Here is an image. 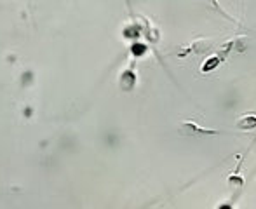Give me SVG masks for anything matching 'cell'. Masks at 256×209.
I'll return each mask as SVG.
<instances>
[{
  "label": "cell",
  "mask_w": 256,
  "mask_h": 209,
  "mask_svg": "<svg viewBox=\"0 0 256 209\" xmlns=\"http://www.w3.org/2000/svg\"><path fill=\"white\" fill-rule=\"evenodd\" d=\"M180 132H182V134H186V136H214V134H222V131H218V129L202 128V126H197L196 122H192V120L183 122Z\"/></svg>",
  "instance_id": "obj_1"
},
{
  "label": "cell",
  "mask_w": 256,
  "mask_h": 209,
  "mask_svg": "<svg viewBox=\"0 0 256 209\" xmlns=\"http://www.w3.org/2000/svg\"><path fill=\"white\" fill-rule=\"evenodd\" d=\"M138 82V75H136V70H134V64H131L129 68H126L124 72L120 74L118 77V86H120L122 91H132Z\"/></svg>",
  "instance_id": "obj_2"
},
{
  "label": "cell",
  "mask_w": 256,
  "mask_h": 209,
  "mask_svg": "<svg viewBox=\"0 0 256 209\" xmlns=\"http://www.w3.org/2000/svg\"><path fill=\"white\" fill-rule=\"evenodd\" d=\"M142 35H143V26H142V23H138V21H132V23L126 24L124 30H122V37H124L126 40H131V42H136Z\"/></svg>",
  "instance_id": "obj_3"
},
{
  "label": "cell",
  "mask_w": 256,
  "mask_h": 209,
  "mask_svg": "<svg viewBox=\"0 0 256 209\" xmlns=\"http://www.w3.org/2000/svg\"><path fill=\"white\" fill-rule=\"evenodd\" d=\"M146 52H148V44H145V42H142V40L131 42V46H129V54H131L134 60L145 58Z\"/></svg>",
  "instance_id": "obj_4"
},
{
  "label": "cell",
  "mask_w": 256,
  "mask_h": 209,
  "mask_svg": "<svg viewBox=\"0 0 256 209\" xmlns=\"http://www.w3.org/2000/svg\"><path fill=\"white\" fill-rule=\"evenodd\" d=\"M222 61H223V60L218 56V52H216V54H211V56H209L208 60L204 61L202 66H200V72H202V74H209V72L216 70V68H218L220 64H222Z\"/></svg>",
  "instance_id": "obj_5"
},
{
  "label": "cell",
  "mask_w": 256,
  "mask_h": 209,
  "mask_svg": "<svg viewBox=\"0 0 256 209\" xmlns=\"http://www.w3.org/2000/svg\"><path fill=\"white\" fill-rule=\"evenodd\" d=\"M237 128L244 129V131L254 129L256 128V115H246V117L239 118V120H237Z\"/></svg>",
  "instance_id": "obj_6"
},
{
  "label": "cell",
  "mask_w": 256,
  "mask_h": 209,
  "mask_svg": "<svg viewBox=\"0 0 256 209\" xmlns=\"http://www.w3.org/2000/svg\"><path fill=\"white\" fill-rule=\"evenodd\" d=\"M228 183H232V185H237V186H242V183H244V178H242V176H236V174H230V176H228Z\"/></svg>",
  "instance_id": "obj_7"
},
{
  "label": "cell",
  "mask_w": 256,
  "mask_h": 209,
  "mask_svg": "<svg viewBox=\"0 0 256 209\" xmlns=\"http://www.w3.org/2000/svg\"><path fill=\"white\" fill-rule=\"evenodd\" d=\"M236 200H237V196H234L232 200H228V202H222L216 209H234V204H236Z\"/></svg>",
  "instance_id": "obj_8"
}]
</instances>
